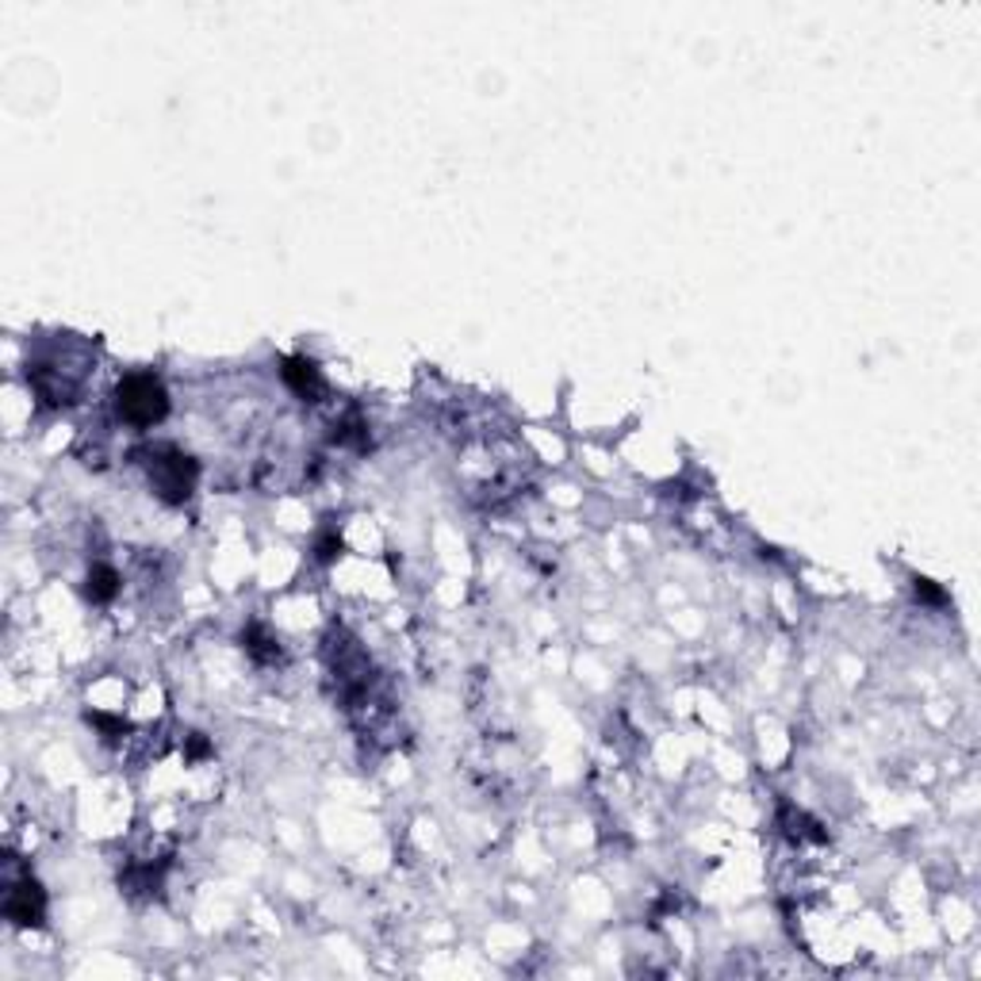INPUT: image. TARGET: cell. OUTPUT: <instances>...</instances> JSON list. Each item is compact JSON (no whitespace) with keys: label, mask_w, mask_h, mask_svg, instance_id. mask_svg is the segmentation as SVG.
Wrapping results in <instances>:
<instances>
[{"label":"cell","mask_w":981,"mask_h":981,"mask_svg":"<svg viewBox=\"0 0 981 981\" xmlns=\"http://www.w3.org/2000/svg\"><path fill=\"white\" fill-rule=\"evenodd\" d=\"M115 411L127 426L150 429L169 414V392L154 372H131L115 387Z\"/></svg>","instance_id":"cell-1"},{"label":"cell","mask_w":981,"mask_h":981,"mask_svg":"<svg viewBox=\"0 0 981 981\" xmlns=\"http://www.w3.org/2000/svg\"><path fill=\"white\" fill-rule=\"evenodd\" d=\"M146 468H150V483L154 490L162 495L165 502H184L196 490V480H199V464L189 456V453H181V449H172V445H157V449L146 453Z\"/></svg>","instance_id":"cell-2"},{"label":"cell","mask_w":981,"mask_h":981,"mask_svg":"<svg viewBox=\"0 0 981 981\" xmlns=\"http://www.w3.org/2000/svg\"><path fill=\"white\" fill-rule=\"evenodd\" d=\"M42 913H47V893L35 878H23L8 889L4 897V916L12 920L16 928H39L42 924Z\"/></svg>","instance_id":"cell-3"},{"label":"cell","mask_w":981,"mask_h":981,"mask_svg":"<svg viewBox=\"0 0 981 981\" xmlns=\"http://www.w3.org/2000/svg\"><path fill=\"white\" fill-rule=\"evenodd\" d=\"M280 380L287 384V392L292 395H299L303 402L307 399H319L323 395V372H319V365H314L311 357H287L284 365H280Z\"/></svg>","instance_id":"cell-4"},{"label":"cell","mask_w":981,"mask_h":981,"mask_svg":"<svg viewBox=\"0 0 981 981\" xmlns=\"http://www.w3.org/2000/svg\"><path fill=\"white\" fill-rule=\"evenodd\" d=\"M84 595H89L93 602H111L115 595H119V571H115L111 564H93L89 571V583H84Z\"/></svg>","instance_id":"cell-5"},{"label":"cell","mask_w":981,"mask_h":981,"mask_svg":"<svg viewBox=\"0 0 981 981\" xmlns=\"http://www.w3.org/2000/svg\"><path fill=\"white\" fill-rule=\"evenodd\" d=\"M242 641H245V652H250L253 659H261V663L280 659V644L269 637V629H265V625H250V629L242 632Z\"/></svg>","instance_id":"cell-6"},{"label":"cell","mask_w":981,"mask_h":981,"mask_svg":"<svg viewBox=\"0 0 981 981\" xmlns=\"http://www.w3.org/2000/svg\"><path fill=\"white\" fill-rule=\"evenodd\" d=\"M334 441H341V445H353V449H365V445H368V426L360 422L357 414L341 418V422L334 426Z\"/></svg>","instance_id":"cell-7"},{"label":"cell","mask_w":981,"mask_h":981,"mask_svg":"<svg viewBox=\"0 0 981 981\" xmlns=\"http://www.w3.org/2000/svg\"><path fill=\"white\" fill-rule=\"evenodd\" d=\"M913 590H916V598L928 602V605H943L947 602V590L935 583V579H924V575H916V579H913Z\"/></svg>","instance_id":"cell-8"},{"label":"cell","mask_w":981,"mask_h":981,"mask_svg":"<svg viewBox=\"0 0 981 981\" xmlns=\"http://www.w3.org/2000/svg\"><path fill=\"white\" fill-rule=\"evenodd\" d=\"M314 552H319L323 564H334V560L341 556V537H338V533H323L319 544H314Z\"/></svg>","instance_id":"cell-9"},{"label":"cell","mask_w":981,"mask_h":981,"mask_svg":"<svg viewBox=\"0 0 981 981\" xmlns=\"http://www.w3.org/2000/svg\"><path fill=\"white\" fill-rule=\"evenodd\" d=\"M89 725H96L100 732L108 736V740H115V736L123 732V720H115V717H108V713H96V710L89 713Z\"/></svg>","instance_id":"cell-10"},{"label":"cell","mask_w":981,"mask_h":981,"mask_svg":"<svg viewBox=\"0 0 981 981\" xmlns=\"http://www.w3.org/2000/svg\"><path fill=\"white\" fill-rule=\"evenodd\" d=\"M192 756H208V740H204V736H192Z\"/></svg>","instance_id":"cell-11"}]
</instances>
